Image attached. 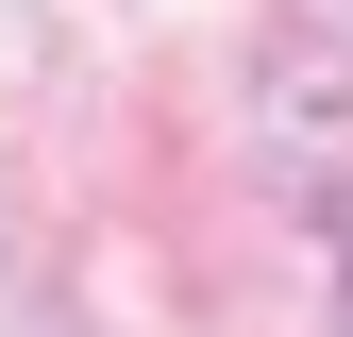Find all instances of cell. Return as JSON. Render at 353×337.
Listing matches in <instances>:
<instances>
[{
	"instance_id": "cell-2",
	"label": "cell",
	"mask_w": 353,
	"mask_h": 337,
	"mask_svg": "<svg viewBox=\"0 0 353 337\" xmlns=\"http://www.w3.org/2000/svg\"><path fill=\"white\" fill-rule=\"evenodd\" d=\"M336 337H353V320H336Z\"/></svg>"
},
{
	"instance_id": "cell-1",
	"label": "cell",
	"mask_w": 353,
	"mask_h": 337,
	"mask_svg": "<svg viewBox=\"0 0 353 337\" xmlns=\"http://www.w3.org/2000/svg\"><path fill=\"white\" fill-rule=\"evenodd\" d=\"M0 337H68V320H51V304H34V287H0Z\"/></svg>"
}]
</instances>
